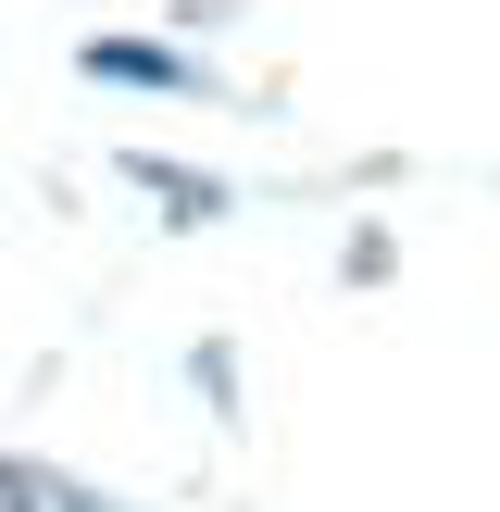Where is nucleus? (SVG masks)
I'll return each mask as SVG.
<instances>
[{
    "instance_id": "1",
    "label": "nucleus",
    "mask_w": 500,
    "mask_h": 512,
    "mask_svg": "<svg viewBox=\"0 0 500 512\" xmlns=\"http://www.w3.org/2000/svg\"><path fill=\"white\" fill-rule=\"evenodd\" d=\"M0 512H38V488H25V463H0Z\"/></svg>"
}]
</instances>
